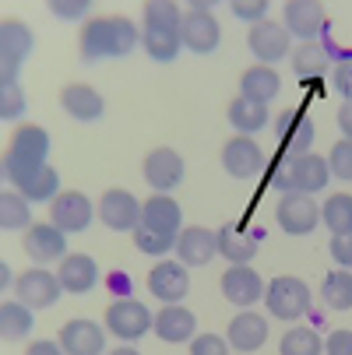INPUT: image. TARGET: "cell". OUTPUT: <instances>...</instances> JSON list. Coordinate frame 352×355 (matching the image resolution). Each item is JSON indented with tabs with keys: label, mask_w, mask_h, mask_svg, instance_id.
Returning a JSON list of instances; mask_svg holds the SVG:
<instances>
[{
	"label": "cell",
	"mask_w": 352,
	"mask_h": 355,
	"mask_svg": "<svg viewBox=\"0 0 352 355\" xmlns=\"http://www.w3.org/2000/svg\"><path fill=\"white\" fill-rule=\"evenodd\" d=\"M46 155H49V134L35 123H22L4 151V180L11 187H18V193H22L49 166Z\"/></svg>",
	"instance_id": "cell-1"
},
{
	"label": "cell",
	"mask_w": 352,
	"mask_h": 355,
	"mask_svg": "<svg viewBox=\"0 0 352 355\" xmlns=\"http://www.w3.org/2000/svg\"><path fill=\"white\" fill-rule=\"evenodd\" d=\"M81 57L85 60H110V57H127L141 42V32L131 18L106 15V18H88L81 25Z\"/></svg>",
	"instance_id": "cell-2"
},
{
	"label": "cell",
	"mask_w": 352,
	"mask_h": 355,
	"mask_svg": "<svg viewBox=\"0 0 352 355\" xmlns=\"http://www.w3.org/2000/svg\"><path fill=\"white\" fill-rule=\"evenodd\" d=\"M331 180V169H328V159H317V155H299V159H285L275 166L271 173V187L289 193V190H299V193H317L324 190Z\"/></svg>",
	"instance_id": "cell-3"
},
{
	"label": "cell",
	"mask_w": 352,
	"mask_h": 355,
	"mask_svg": "<svg viewBox=\"0 0 352 355\" xmlns=\"http://www.w3.org/2000/svg\"><path fill=\"white\" fill-rule=\"evenodd\" d=\"M265 302H268V313L275 320L296 324L299 317L310 313V285L296 275H278V278L268 282Z\"/></svg>",
	"instance_id": "cell-4"
},
{
	"label": "cell",
	"mask_w": 352,
	"mask_h": 355,
	"mask_svg": "<svg viewBox=\"0 0 352 355\" xmlns=\"http://www.w3.org/2000/svg\"><path fill=\"white\" fill-rule=\"evenodd\" d=\"M180 39L183 46L190 49V53H215L219 49V39H222V28L212 15V4H205V0H197V4H190L183 11V25H180Z\"/></svg>",
	"instance_id": "cell-5"
},
{
	"label": "cell",
	"mask_w": 352,
	"mask_h": 355,
	"mask_svg": "<svg viewBox=\"0 0 352 355\" xmlns=\"http://www.w3.org/2000/svg\"><path fill=\"white\" fill-rule=\"evenodd\" d=\"M152 327H156V317L148 313L144 302H137L131 295L127 299H117V302H110V306H106V331L113 338H120V341H137Z\"/></svg>",
	"instance_id": "cell-6"
},
{
	"label": "cell",
	"mask_w": 352,
	"mask_h": 355,
	"mask_svg": "<svg viewBox=\"0 0 352 355\" xmlns=\"http://www.w3.org/2000/svg\"><path fill=\"white\" fill-rule=\"evenodd\" d=\"M275 218L282 225V232L289 236H310L321 222V208L310 193H299V190H289L278 197L275 205Z\"/></svg>",
	"instance_id": "cell-7"
},
{
	"label": "cell",
	"mask_w": 352,
	"mask_h": 355,
	"mask_svg": "<svg viewBox=\"0 0 352 355\" xmlns=\"http://www.w3.org/2000/svg\"><path fill=\"white\" fill-rule=\"evenodd\" d=\"M15 295L18 302H25L28 310H49V306H57L60 295H64V285L53 271H42V268H28L18 275L15 282Z\"/></svg>",
	"instance_id": "cell-8"
},
{
	"label": "cell",
	"mask_w": 352,
	"mask_h": 355,
	"mask_svg": "<svg viewBox=\"0 0 352 355\" xmlns=\"http://www.w3.org/2000/svg\"><path fill=\"white\" fill-rule=\"evenodd\" d=\"M95 218L92 200L81 190H60L53 200H49V222H53L60 232H85Z\"/></svg>",
	"instance_id": "cell-9"
},
{
	"label": "cell",
	"mask_w": 352,
	"mask_h": 355,
	"mask_svg": "<svg viewBox=\"0 0 352 355\" xmlns=\"http://www.w3.org/2000/svg\"><path fill=\"white\" fill-rule=\"evenodd\" d=\"M99 218H103V225L113 229V232H134L141 225V200L131 190L113 187L99 197Z\"/></svg>",
	"instance_id": "cell-10"
},
{
	"label": "cell",
	"mask_w": 352,
	"mask_h": 355,
	"mask_svg": "<svg viewBox=\"0 0 352 355\" xmlns=\"http://www.w3.org/2000/svg\"><path fill=\"white\" fill-rule=\"evenodd\" d=\"M275 134H278V141H282V155H285V159L310 155L314 123L307 120L303 110H282V113L275 116Z\"/></svg>",
	"instance_id": "cell-11"
},
{
	"label": "cell",
	"mask_w": 352,
	"mask_h": 355,
	"mask_svg": "<svg viewBox=\"0 0 352 355\" xmlns=\"http://www.w3.org/2000/svg\"><path fill=\"white\" fill-rule=\"evenodd\" d=\"M292 35L285 32V25H278V21H258V25H250V32H246V46H250V53H254L265 67H271L275 60H282V57H289V42Z\"/></svg>",
	"instance_id": "cell-12"
},
{
	"label": "cell",
	"mask_w": 352,
	"mask_h": 355,
	"mask_svg": "<svg viewBox=\"0 0 352 355\" xmlns=\"http://www.w3.org/2000/svg\"><path fill=\"white\" fill-rule=\"evenodd\" d=\"M222 166L233 180H250V176H258L265 169V151L254 137H229L226 148H222Z\"/></svg>",
	"instance_id": "cell-13"
},
{
	"label": "cell",
	"mask_w": 352,
	"mask_h": 355,
	"mask_svg": "<svg viewBox=\"0 0 352 355\" xmlns=\"http://www.w3.org/2000/svg\"><path fill=\"white\" fill-rule=\"evenodd\" d=\"M176 253H180V264L187 268H208L219 257V232L205 225H187L176 236Z\"/></svg>",
	"instance_id": "cell-14"
},
{
	"label": "cell",
	"mask_w": 352,
	"mask_h": 355,
	"mask_svg": "<svg viewBox=\"0 0 352 355\" xmlns=\"http://www.w3.org/2000/svg\"><path fill=\"white\" fill-rule=\"evenodd\" d=\"M144 180L156 193H169L183 183V159L173 148H152L144 155Z\"/></svg>",
	"instance_id": "cell-15"
},
{
	"label": "cell",
	"mask_w": 352,
	"mask_h": 355,
	"mask_svg": "<svg viewBox=\"0 0 352 355\" xmlns=\"http://www.w3.org/2000/svg\"><path fill=\"white\" fill-rule=\"evenodd\" d=\"M148 292H152L156 299H162L166 306H169V302L187 299V292H190V271H187V264H180V261H159L152 271H148Z\"/></svg>",
	"instance_id": "cell-16"
},
{
	"label": "cell",
	"mask_w": 352,
	"mask_h": 355,
	"mask_svg": "<svg viewBox=\"0 0 352 355\" xmlns=\"http://www.w3.org/2000/svg\"><path fill=\"white\" fill-rule=\"evenodd\" d=\"M222 295L233 302V306H254V302L265 299V282L258 271H250L246 264H229V271L222 275Z\"/></svg>",
	"instance_id": "cell-17"
},
{
	"label": "cell",
	"mask_w": 352,
	"mask_h": 355,
	"mask_svg": "<svg viewBox=\"0 0 352 355\" xmlns=\"http://www.w3.org/2000/svg\"><path fill=\"white\" fill-rule=\"evenodd\" d=\"M25 253L39 268L53 264V261H64L67 257V232H60L53 222L49 225H32L25 232Z\"/></svg>",
	"instance_id": "cell-18"
},
{
	"label": "cell",
	"mask_w": 352,
	"mask_h": 355,
	"mask_svg": "<svg viewBox=\"0 0 352 355\" xmlns=\"http://www.w3.org/2000/svg\"><path fill=\"white\" fill-rule=\"evenodd\" d=\"M141 225L144 229H152V232H162V236H180L183 229V211H180V205L169 197V193H152L141 205Z\"/></svg>",
	"instance_id": "cell-19"
},
{
	"label": "cell",
	"mask_w": 352,
	"mask_h": 355,
	"mask_svg": "<svg viewBox=\"0 0 352 355\" xmlns=\"http://www.w3.org/2000/svg\"><path fill=\"white\" fill-rule=\"evenodd\" d=\"M60 348L67 355H103L106 348V331L95 320H67L60 327Z\"/></svg>",
	"instance_id": "cell-20"
},
{
	"label": "cell",
	"mask_w": 352,
	"mask_h": 355,
	"mask_svg": "<svg viewBox=\"0 0 352 355\" xmlns=\"http://www.w3.org/2000/svg\"><path fill=\"white\" fill-rule=\"evenodd\" d=\"M285 32L296 35V39H303V42H314V35L324 28V8L317 4V0H289L285 11Z\"/></svg>",
	"instance_id": "cell-21"
},
{
	"label": "cell",
	"mask_w": 352,
	"mask_h": 355,
	"mask_svg": "<svg viewBox=\"0 0 352 355\" xmlns=\"http://www.w3.org/2000/svg\"><path fill=\"white\" fill-rule=\"evenodd\" d=\"M57 278L64 285V292L71 295H85L99 285V264L88 257V253H67L57 268Z\"/></svg>",
	"instance_id": "cell-22"
},
{
	"label": "cell",
	"mask_w": 352,
	"mask_h": 355,
	"mask_svg": "<svg viewBox=\"0 0 352 355\" xmlns=\"http://www.w3.org/2000/svg\"><path fill=\"white\" fill-rule=\"evenodd\" d=\"M60 106L71 120L78 123H95L99 116H103V95H99L92 85H64L60 88Z\"/></svg>",
	"instance_id": "cell-23"
},
{
	"label": "cell",
	"mask_w": 352,
	"mask_h": 355,
	"mask_svg": "<svg viewBox=\"0 0 352 355\" xmlns=\"http://www.w3.org/2000/svg\"><path fill=\"white\" fill-rule=\"evenodd\" d=\"M197 317L187 310V306H180V302H169V306H162L159 313H156V334L162 338V341H169V345H183V341H194L197 334Z\"/></svg>",
	"instance_id": "cell-24"
},
{
	"label": "cell",
	"mask_w": 352,
	"mask_h": 355,
	"mask_svg": "<svg viewBox=\"0 0 352 355\" xmlns=\"http://www.w3.org/2000/svg\"><path fill=\"white\" fill-rule=\"evenodd\" d=\"M226 341H229V348H236V352H258V348H265V341H268V320L261 317V313H240V317H233L229 320V331H226Z\"/></svg>",
	"instance_id": "cell-25"
},
{
	"label": "cell",
	"mask_w": 352,
	"mask_h": 355,
	"mask_svg": "<svg viewBox=\"0 0 352 355\" xmlns=\"http://www.w3.org/2000/svg\"><path fill=\"white\" fill-rule=\"evenodd\" d=\"M32 46H35V35L25 21L18 18H4L0 21V60H8L15 67H22L32 53Z\"/></svg>",
	"instance_id": "cell-26"
},
{
	"label": "cell",
	"mask_w": 352,
	"mask_h": 355,
	"mask_svg": "<svg viewBox=\"0 0 352 355\" xmlns=\"http://www.w3.org/2000/svg\"><path fill=\"white\" fill-rule=\"evenodd\" d=\"M258 243H261V232H243L236 222L219 229V253L229 264H250L258 257Z\"/></svg>",
	"instance_id": "cell-27"
},
{
	"label": "cell",
	"mask_w": 352,
	"mask_h": 355,
	"mask_svg": "<svg viewBox=\"0 0 352 355\" xmlns=\"http://www.w3.org/2000/svg\"><path fill=\"white\" fill-rule=\"evenodd\" d=\"M278 92H282V78L275 74V67L258 64V67H246L243 78H240V95L243 98H254V103H265L268 106Z\"/></svg>",
	"instance_id": "cell-28"
},
{
	"label": "cell",
	"mask_w": 352,
	"mask_h": 355,
	"mask_svg": "<svg viewBox=\"0 0 352 355\" xmlns=\"http://www.w3.org/2000/svg\"><path fill=\"white\" fill-rule=\"evenodd\" d=\"M229 123H233V130H240L243 137H250V134H258V130L268 127V106L265 103H254V98L236 95L233 103H229Z\"/></svg>",
	"instance_id": "cell-29"
},
{
	"label": "cell",
	"mask_w": 352,
	"mask_h": 355,
	"mask_svg": "<svg viewBox=\"0 0 352 355\" xmlns=\"http://www.w3.org/2000/svg\"><path fill=\"white\" fill-rule=\"evenodd\" d=\"M292 71L303 78V81H317L324 74H331V57H328V49L321 42H303V46H296V53H292Z\"/></svg>",
	"instance_id": "cell-30"
},
{
	"label": "cell",
	"mask_w": 352,
	"mask_h": 355,
	"mask_svg": "<svg viewBox=\"0 0 352 355\" xmlns=\"http://www.w3.org/2000/svg\"><path fill=\"white\" fill-rule=\"evenodd\" d=\"M141 46L148 49V57L156 64H173L183 49V39H180V32H169V28H144Z\"/></svg>",
	"instance_id": "cell-31"
},
{
	"label": "cell",
	"mask_w": 352,
	"mask_h": 355,
	"mask_svg": "<svg viewBox=\"0 0 352 355\" xmlns=\"http://www.w3.org/2000/svg\"><path fill=\"white\" fill-rule=\"evenodd\" d=\"M32 327H35V320H32V310L25 306V302L8 299L4 306H0V334H4L8 341H22Z\"/></svg>",
	"instance_id": "cell-32"
},
{
	"label": "cell",
	"mask_w": 352,
	"mask_h": 355,
	"mask_svg": "<svg viewBox=\"0 0 352 355\" xmlns=\"http://www.w3.org/2000/svg\"><path fill=\"white\" fill-rule=\"evenodd\" d=\"M321 218L331 236H352V193H331L321 208Z\"/></svg>",
	"instance_id": "cell-33"
},
{
	"label": "cell",
	"mask_w": 352,
	"mask_h": 355,
	"mask_svg": "<svg viewBox=\"0 0 352 355\" xmlns=\"http://www.w3.org/2000/svg\"><path fill=\"white\" fill-rule=\"evenodd\" d=\"M0 229H8V232L32 229V211H28V200L22 193H11V190L0 193Z\"/></svg>",
	"instance_id": "cell-34"
},
{
	"label": "cell",
	"mask_w": 352,
	"mask_h": 355,
	"mask_svg": "<svg viewBox=\"0 0 352 355\" xmlns=\"http://www.w3.org/2000/svg\"><path fill=\"white\" fill-rule=\"evenodd\" d=\"M321 348H324V341H321V334L310 331V327H292V331H285L282 341H278V352H282V355H321Z\"/></svg>",
	"instance_id": "cell-35"
},
{
	"label": "cell",
	"mask_w": 352,
	"mask_h": 355,
	"mask_svg": "<svg viewBox=\"0 0 352 355\" xmlns=\"http://www.w3.org/2000/svg\"><path fill=\"white\" fill-rule=\"evenodd\" d=\"M321 295L331 310H352V275L349 271H331L321 285Z\"/></svg>",
	"instance_id": "cell-36"
},
{
	"label": "cell",
	"mask_w": 352,
	"mask_h": 355,
	"mask_svg": "<svg viewBox=\"0 0 352 355\" xmlns=\"http://www.w3.org/2000/svg\"><path fill=\"white\" fill-rule=\"evenodd\" d=\"M180 25H183V11L173 4V0H152V4H144V28L180 32Z\"/></svg>",
	"instance_id": "cell-37"
},
{
	"label": "cell",
	"mask_w": 352,
	"mask_h": 355,
	"mask_svg": "<svg viewBox=\"0 0 352 355\" xmlns=\"http://www.w3.org/2000/svg\"><path fill=\"white\" fill-rule=\"evenodd\" d=\"M57 193H60V173H57L53 166H46V169L22 190L25 200H53Z\"/></svg>",
	"instance_id": "cell-38"
},
{
	"label": "cell",
	"mask_w": 352,
	"mask_h": 355,
	"mask_svg": "<svg viewBox=\"0 0 352 355\" xmlns=\"http://www.w3.org/2000/svg\"><path fill=\"white\" fill-rule=\"evenodd\" d=\"M134 246H137L141 253H148V257H162V253L176 250V239H173V236H162V232H152V229H144V225H137V229H134Z\"/></svg>",
	"instance_id": "cell-39"
},
{
	"label": "cell",
	"mask_w": 352,
	"mask_h": 355,
	"mask_svg": "<svg viewBox=\"0 0 352 355\" xmlns=\"http://www.w3.org/2000/svg\"><path fill=\"white\" fill-rule=\"evenodd\" d=\"M328 169H331V176H338V180L352 183V141H349V137H342V141L331 148V155H328Z\"/></svg>",
	"instance_id": "cell-40"
},
{
	"label": "cell",
	"mask_w": 352,
	"mask_h": 355,
	"mask_svg": "<svg viewBox=\"0 0 352 355\" xmlns=\"http://www.w3.org/2000/svg\"><path fill=\"white\" fill-rule=\"evenodd\" d=\"M25 113V92L22 85H0V120H18Z\"/></svg>",
	"instance_id": "cell-41"
},
{
	"label": "cell",
	"mask_w": 352,
	"mask_h": 355,
	"mask_svg": "<svg viewBox=\"0 0 352 355\" xmlns=\"http://www.w3.org/2000/svg\"><path fill=\"white\" fill-rule=\"evenodd\" d=\"M190 355H229V341L219 334H197L190 341Z\"/></svg>",
	"instance_id": "cell-42"
},
{
	"label": "cell",
	"mask_w": 352,
	"mask_h": 355,
	"mask_svg": "<svg viewBox=\"0 0 352 355\" xmlns=\"http://www.w3.org/2000/svg\"><path fill=\"white\" fill-rule=\"evenodd\" d=\"M331 85H335V92L345 98V103H352V57H345L342 64L331 67Z\"/></svg>",
	"instance_id": "cell-43"
},
{
	"label": "cell",
	"mask_w": 352,
	"mask_h": 355,
	"mask_svg": "<svg viewBox=\"0 0 352 355\" xmlns=\"http://www.w3.org/2000/svg\"><path fill=\"white\" fill-rule=\"evenodd\" d=\"M233 15L243 18V21H250V25H258V21H265L268 4H265V0H236V4H233Z\"/></svg>",
	"instance_id": "cell-44"
},
{
	"label": "cell",
	"mask_w": 352,
	"mask_h": 355,
	"mask_svg": "<svg viewBox=\"0 0 352 355\" xmlns=\"http://www.w3.org/2000/svg\"><path fill=\"white\" fill-rule=\"evenodd\" d=\"M49 11H53L57 18H64V21H78L81 15H88V0H53Z\"/></svg>",
	"instance_id": "cell-45"
},
{
	"label": "cell",
	"mask_w": 352,
	"mask_h": 355,
	"mask_svg": "<svg viewBox=\"0 0 352 355\" xmlns=\"http://www.w3.org/2000/svg\"><path fill=\"white\" fill-rule=\"evenodd\" d=\"M328 250H331V261L338 268H345V271L352 268V236H331Z\"/></svg>",
	"instance_id": "cell-46"
},
{
	"label": "cell",
	"mask_w": 352,
	"mask_h": 355,
	"mask_svg": "<svg viewBox=\"0 0 352 355\" xmlns=\"http://www.w3.org/2000/svg\"><path fill=\"white\" fill-rule=\"evenodd\" d=\"M324 352L328 355H352V331H345V327L331 331L324 338Z\"/></svg>",
	"instance_id": "cell-47"
},
{
	"label": "cell",
	"mask_w": 352,
	"mask_h": 355,
	"mask_svg": "<svg viewBox=\"0 0 352 355\" xmlns=\"http://www.w3.org/2000/svg\"><path fill=\"white\" fill-rule=\"evenodd\" d=\"M25 355H67V352L60 348V341H46L42 338V341H32Z\"/></svg>",
	"instance_id": "cell-48"
},
{
	"label": "cell",
	"mask_w": 352,
	"mask_h": 355,
	"mask_svg": "<svg viewBox=\"0 0 352 355\" xmlns=\"http://www.w3.org/2000/svg\"><path fill=\"white\" fill-rule=\"evenodd\" d=\"M338 127H342V134L352 141V103H342V110H338Z\"/></svg>",
	"instance_id": "cell-49"
},
{
	"label": "cell",
	"mask_w": 352,
	"mask_h": 355,
	"mask_svg": "<svg viewBox=\"0 0 352 355\" xmlns=\"http://www.w3.org/2000/svg\"><path fill=\"white\" fill-rule=\"evenodd\" d=\"M110 355H141V352H134V348H127V345H120V348H113Z\"/></svg>",
	"instance_id": "cell-50"
}]
</instances>
